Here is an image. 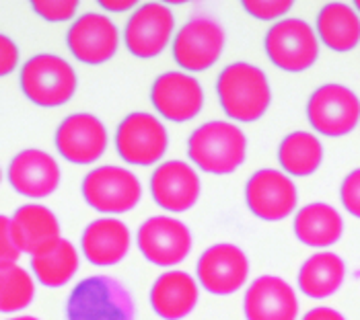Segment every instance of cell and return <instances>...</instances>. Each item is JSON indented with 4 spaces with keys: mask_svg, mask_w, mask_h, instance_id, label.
<instances>
[{
    "mask_svg": "<svg viewBox=\"0 0 360 320\" xmlns=\"http://www.w3.org/2000/svg\"><path fill=\"white\" fill-rule=\"evenodd\" d=\"M317 37L333 52H350L360 44V15L344 2H330L317 15Z\"/></svg>",
    "mask_w": 360,
    "mask_h": 320,
    "instance_id": "obj_24",
    "label": "cell"
},
{
    "mask_svg": "<svg viewBox=\"0 0 360 320\" xmlns=\"http://www.w3.org/2000/svg\"><path fill=\"white\" fill-rule=\"evenodd\" d=\"M307 117L311 128L321 135H348L360 121V99L348 86L323 84L309 97Z\"/></svg>",
    "mask_w": 360,
    "mask_h": 320,
    "instance_id": "obj_8",
    "label": "cell"
},
{
    "mask_svg": "<svg viewBox=\"0 0 360 320\" xmlns=\"http://www.w3.org/2000/svg\"><path fill=\"white\" fill-rule=\"evenodd\" d=\"M346 277V265L342 257L330 251L315 253L307 259L299 269V290L307 298L313 300H326L338 292Z\"/></svg>",
    "mask_w": 360,
    "mask_h": 320,
    "instance_id": "obj_25",
    "label": "cell"
},
{
    "mask_svg": "<svg viewBox=\"0 0 360 320\" xmlns=\"http://www.w3.org/2000/svg\"><path fill=\"white\" fill-rule=\"evenodd\" d=\"M301 320H346L338 310L328 308V306H319V308H313L309 310L305 316Z\"/></svg>",
    "mask_w": 360,
    "mask_h": 320,
    "instance_id": "obj_34",
    "label": "cell"
},
{
    "mask_svg": "<svg viewBox=\"0 0 360 320\" xmlns=\"http://www.w3.org/2000/svg\"><path fill=\"white\" fill-rule=\"evenodd\" d=\"M241 4L251 17L259 21H276L292 8L295 2L292 0H243Z\"/></svg>",
    "mask_w": 360,
    "mask_h": 320,
    "instance_id": "obj_30",
    "label": "cell"
},
{
    "mask_svg": "<svg viewBox=\"0 0 360 320\" xmlns=\"http://www.w3.org/2000/svg\"><path fill=\"white\" fill-rule=\"evenodd\" d=\"M150 103L167 121H192L204 107V88L192 74L165 72L153 82Z\"/></svg>",
    "mask_w": 360,
    "mask_h": 320,
    "instance_id": "obj_16",
    "label": "cell"
},
{
    "mask_svg": "<svg viewBox=\"0 0 360 320\" xmlns=\"http://www.w3.org/2000/svg\"><path fill=\"white\" fill-rule=\"evenodd\" d=\"M19 84L33 105L62 107L75 97L79 79L64 58L56 53H37L23 64Z\"/></svg>",
    "mask_w": 360,
    "mask_h": 320,
    "instance_id": "obj_4",
    "label": "cell"
},
{
    "mask_svg": "<svg viewBox=\"0 0 360 320\" xmlns=\"http://www.w3.org/2000/svg\"><path fill=\"white\" fill-rule=\"evenodd\" d=\"M354 11H356V13L360 15V0H356V2H354Z\"/></svg>",
    "mask_w": 360,
    "mask_h": 320,
    "instance_id": "obj_37",
    "label": "cell"
},
{
    "mask_svg": "<svg viewBox=\"0 0 360 320\" xmlns=\"http://www.w3.org/2000/svg\"><path fill=\"white\" fill-rule=\"evenodd\" d=\"M66 320H136V304L115 277L91 275L68 293Z\"/></svg>",
    "mask_w": 360,
    "mask_h": 320,
    "instance_id": "obj_3",
    "label": "cell"
},
{
    "mask_svg": "<svg viewBox=\"0 0 360 320\" xmlns=\"http://www.w3.org/2000/svg\"><path fill=\"white\" fill-rule=\"evenodd\" d=\"M60 166L52 154L27 148L11 160L6 179L11 187L27 199H46L60 185Z\"/></svg>",
    "mask_w": 360,
    "mask_h": 320,
    "instance_id": "obj_18",
    "label": "cell"
},
{
    "mask_svg": "<svg viewBox=\"0 0 360 320\" xmlns=\"http://www.w3.org/2000/svg\"><path fill=\"white\" fill-rule=\"evenodd\" d=\"M224 48V29L219 21L198 17L188 21L173 37V60L181 70L204 72L212 68Z\"/></svg>",
    "mask_w": 360,
    "mask_h": 320,
    "instance_id": "obj_11",
    "label": "cell"
},
{
    "mask_svg": "<svg viewBox=\"0 0 360 320\" xmlns=\"http://www.w3.org/2000/svg\"><path fill=\"white\" fill-rule=\"evenodd\" d=\"M136 244L148 263L157 267H175L184 263V259L190 255L192 234L181 220L155 215L142 222L136 234Z\"/></svg>",
    "mask_w": 360,
    "mask_h": 320,
    "instance_id": "obj_10",
    "label": "cell"
},
{
    "mask_svg": "<svg viewBox=\"0 0 360 320\" xmlns=\"http://www.w3.org/2000/svg\"><path fill=\"white\" fill-rule=\"evenodd\" d=\"M139 2L136 0H99V6L110 11V13H124V11H132Z\"/></svg>",
    "mask_w": 360,
    "mask_h": 320,
    "instance_id": "obj_35",
    "label": "cell"
},
{
    "mask_svg": "<svg viewBox=\"0 0 360 320\" xmlns=\"http://www.w3.org/2000/svg\"><path fill=\"white\" fill-rule=\"evenodd\" d=\"M200 300L198 281L186 271H165L150 288V306L163 320H181L194 312Z\"/></svg>",
    "mask_w": 360,
    "mask_h": 320,
    "instance_id": "obj_22",
    "label": "cell"
},
{
    "mask_svg": "<svg viewBox=\"0 0 360 320\" xmlns=\"http://www.w3.org/2000/svg\"><path fill=\"white\" fill-rule=\"evenodd\" d=\"M0 183H2V168H0Z\"/></svg>",
    "mask_w": 360,
    "mask_h": 320,
    "instance_id": "obj_38",
    "label": "cell"
},
{
    "mask_svg": "<svg viewBox=\"0 0 360 320\" xmlns=\"http://www.w3.org/2000/svg\"><path fill=\"white\" fill-rule=\"evenodd\" d=\"M11 230L19 251L27 253L29 257L50 251L62 240L56 213L41 204H25L17 208L11 215Z\"/></svg>",
    "mask_w": 360,
    "mask_h": 320,
    "instance_id": "obj_20",
    "label": "cell"
},
{
    "mask_svg": "<svg viewBox=\"0 0 360 320\" xmlns=\"http://www.w3.org/2000/svg\"><path fill=\"white\" fill-rule=\"evenodd\" d=\"M132 246L130 228L117 218H97L84 228L81 251L95 267H113L126 259Z\"/></svg>",
    "mask_w": 360,
    "mask_h": 320,
    "instance_id": "obj_21",
    "label": "cell"
},
{
    "mask_svg": "<svg viewBox=\"0 0 360 320\" xmlns=\"http://www.w3.org/2000/svg\"><path fill=\"white\" fill-rule=\"evenodd\" d=\"M264 48L284 72H305L319 58V37L303 19H282L268 29Z\"/></svg>",
    "mask_w": 360,
    "mask_h": 320,
    "instance_id": "obj_6",
    "label": "cell"
},
{
    "mask_svg": "<svg viewBox=\"0 0 360 320\" xmlns=\"http://www.w3.org/2000/svg\"><path fill=\"white\" fill-rule=\"evenodd\" d=\"M243 312L248 320H297V292L282 277L262 275L255 281H251L245 292Z\"/></svg>",
    "mask_w": 360,
    "mask_h": 320,
    "instance_id": "obj_19",
    "label": "cell"
},
{
    "mask_svg": "<svg viewBox=\"0 0 360 320\" xmlns=\"http://www.w3.org/2000/svg\"><path fill=\"white\" fill-rule=\"evenodd\" d=\"M202 193L200 177L188 162L167 160L150 175V195L165 212L181 213L192 210Z\"/></svg>",
    "mask_w": 360,
    "mask_h": 320,
    "instance_id": "obj_17",
    "label": "cell"
},
{
    "mask_svg": "<svg viewBox=\"0 0 360 320\" xmlns=\"http://www.w3.org/2000/svg\"><path fill=\"white\" fill-rule=\"evenodd\" d=\"M35 298V279L19 263L0 265V312L15 314L31 306Z\"/></svg>",
    "mask_w": 360,
    "mask_h": 320,
    "instance_id": "obj_28",
    "label": "cell"
},
{
    "mask_svg": "<svg viewBox=\"0 0 360 320\" xmlns=\"http://www.w3.org/2000/svg\"><path fill=\"white\" fill-rule=\"evenodd\" d=\"M340 199L346 212L360 220V168L352 171L340 187Z\"/></svg>",
    "mask_w": 360,
    "mask_h": 320,
    "instance_id": "obj_31",
    "label": "cell"
},
{
    "mask_svg": "<svg viewBox=\"0 0 360 320\" xmlns=\"http://www.w3.org/2000/svg\"><path fill=\"white\" fill-rule=\"evenodd\" d=\"M23 253L19 251L17 242L13 239L11 230V218L0 213V265L6 263H17Z\"/></svg>",
    "mask_w": 360,
    "mask_h": 320,
    "instance_id": "obj_32",
    "label": "cell"
},
{
    "mask_svg": "<svg viewBox=\"0 0 360 320\" xmlns=\"http://www.w3.org/2000/svg\"><path fill=\"white\" fill-rule=\"evenodd\" d=\"M198 284L208 293L231 295L239 292L250 279V259L248 255L229 242L208 246L195 265Z\"/></svg>",
    "mask_w": 360,
    "mask_h": 320,
    "instance_id": "obj_9",
    "label": "cell"
},
{
    "mask_svg": "<svg viewBox=\"0 0 360 320\" xmlns=\"http://www.w3.org/2000/svg\"><path fill=\"white\" fill-rule=\"evenodd\" d=\"M19 48H17V44L8 37V35H4V33H0V79L2 76H8L11 72H15L17 70V66H19Z\"/></svg>",
    "mask_w": 360,
    "mask_h": 320,
    "instance_id": "obj_33",
    "label": "cell"
},
{
    "mask_svg": "<svg viewBox=\"0 0 360 320\" xmlns=\"http://www.w3.org/2000/svg\"><path fill=\"white\" fill-rule=\"evenodd\" d=\"M81 265V257L77 246L70 240L62 239L58 244H54L50 251L31 257V271L37 284L46 288H64L66 284L72 281Z\"/></svg>",
    "mask_w": 360,
    "mask_h": 320,
    "instance_id": "obj_26",
    "label": "cell"
},
{
    "mask_svg": "<svg viewBox=\"0 0 360 320\" xmlns=\"http://www.w3.org/2000/svg\"><path fill=\"white\" fill-rule=\"evenodd\" d=\"M250 212L264 222H280L297 210L299 193L292 179L276 168L253 173L245 185Z\"/></svg>",
    "mask_w": 360,
    "mask_h": 320,
    "instance_id": "obj_12",
    "label": "cell"
},
{
    "mask_svg": "<svg viewBox=\"0 0 360 320\" xmlns=\"http://www.w3.org/2000/svg\"><path fill=\"white\" fill-rule=\"evenodd\" d=\"M295 234L311 248H328L344 234V220L330 204H309L295 215Z\"/></svg>",
    "mask_w": 360,
    "mask_h": 320,
    "instance_id": "obj_23",
    "label": "cell"
},
{
    "mask_svg": "<svg viewBox=\"0 0 360 320\" xmlns=\"http://www.w3.org/2000/svg\"><path fill=\"white\" fill-rule=\"evenodd\" d=\"M81 191L89 208L108 215H120L134 210L142 197L139 177L132 171L113 164L89 171Z\"/></svg>",
    "mask_w": 360,
    "mask_h": 320,
    "instance_id": "obj_5",
    "label": "cell"
},
{
    "mask_svg": "<svg viewBox=\"0 0 360 320\" xmlns=\"http://www.w3.org/2000/svg\"><path fill=\"white\" fill-rule=\"evenodd\" d=\"M6 320H39V319H35V316H13V319H6Z\"/></svg>",
    "mask_w": 360,
    "mask_h": 320,
    "instance_id": "obj_36",
    "label": "cell"
},
{
    "mask_svg": "<svg viewBox=\"0 0 360 320\" xmlns=\"http://www.w3.org/2000/svg\"><path fill=\"white\" fill-rule=\"evenodd\" d=\"M66 46L83 64H105L120 50V29L105 15L84 13L68 29Z\"/></svg>",
    "mask_w": 360,
    "mask_h": 320,
    "instance_id": "obj_15",
    "label": "cell"
},
{
    "mask_svg": "<svg viewBox=\"0 0 360 320\" xmlns=\"http://www.w3.org/2000/svg\"><path fill=\"white\" fill-rule=\"evenodd\" d=\"M31 8L44 21L64 23V21H70L77 15L79 2L77 0H33Z\"/></svg>",
    "mask_w": 360,
    "mask_h": 320,
    "instance_id": "obj_29",
    "label": "cell"
},
{
    "mask_svg": "<svg viewBox=\"0 0 360 320\" xmlns=\"http://www.w3.org/2000/svg\"><path fill=\"white\" fill-rule=\"evenodd\" d=\"M175 29L173 13L163 2L140 4L124 29V44L136 58L148 60L165 52Z\"/></svg>",
    "mask_w": 360,
    "mask_h": 320,
    "instance_id": "obj_14",
    "label": "cell"
},
{
    "mask_svg": "<svg viewBox=\"0 0 360 320\" xmlns=\"http://www.w3.org/2000/svg\"><path fill=\"white\" fill-rule=\"evenodd\" d=\"M282 173L292 177H309L323 162V146L317 135L309 132L288 133L278 148Z\"/></svg>",
    "mask_w": 360,
    "mask_h": 320,
    "instance_id": "obj_27",
    "label": "cell"
},
{
    "mask_svg": "<svg viewBox=\"0 0 360 320\" xmlns=\"http://www.w3.org/2000/svg\"><path fill=\"white\" fill-rule=\"evenodd\" d=\"M169 133L161 119L136 111L122 119L115 130V150L120 159L134 166H150L165 156Z\"/></svg>",
    "mask_w": 360,
    "mask_h": 320,
    "instance_id": "obj_7",
    "label": "cell"
},
{
    "mask_svg": "<svg viewBox=\"0 0 360 320\" xmlns=\"http://www.w3.org/2000/svg\"><path fill=\"white\" fill-rule=\"evenodd\" d=\"M56 150L72 164H93L108 150L110 135L103 121L91 113H72L56 130Z\"/></svg>",
    "mask_w": 360,
    "mask_h": 320,
    "instance_id": "obj_13",
    "label": "cell"
},
{
    "mask_svg": "<svg viewBox=\"0 0 360 320\" xmlns=\"http://www.w3.org/2000/svg\"><path fill=\"white\" fill-rule=\"evenodd\" d=\"M217 95L229 119L251 124L266 115L272 88L264 70L248 62L229 64L217 80Z\"/></svg>",
    "mask_w": 360,
    "mask_h": 320,
    "instance_id": "obj_1",
    "label": "cell"
},
{
    "mask_svg": "<svg viewBox=\"0 0 360 320\" xmlns=\"http://www.w3.org/2000/svg\"><path fill=\"white\" fill-rule=\"evenodd\" d=\"M188 156L210 175H231L248 156V138L233 121H208L188 140Z\"/></svg>",
    "mask_w": 360,
    "mask_h": 320,
    "instance_id": "obj_2",
    "label": "cell"
}]
</instances>
